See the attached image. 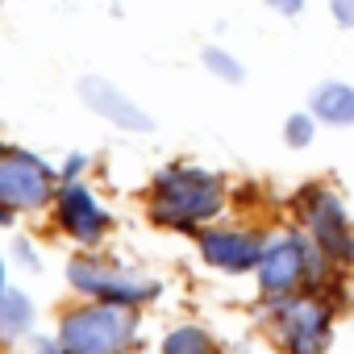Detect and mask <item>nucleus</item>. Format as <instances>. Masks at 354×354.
I'll return each mask as SVG.
<instances>
[{
	"label": "nucleus",
	"mask_w": 354,
	"mask_h": 354,
	"mask_svg": "<svg viewBox=\"0 0 354 354\" xmlns=\"http://www.w3.org/2000/svg\"><path fill=\"white\" fill-rule=\"evenodd\" d=\"M84 167H88V154H71V158L63 162V175H67V180H80Z\"/></svg>",
	"instance_id": "obj_18"
},
{
	"label": "nucleus",
	"mask_w": 354,
	"mask_h": 354,
	"mask_svg": "<svg viewBox=\"0 0 354 354\" xmlns=\"http://www.w3.org/2000/svg\"><path fill=\"white\" fill-rule=\"evenodd\" d=\"M138 317L125 304H92L75 308L59 325V346L71 354H121L133 342Z\"/></svg>",
	"instance_id": "obj_2"
},
{
	"label": "nucleus",
	"mask_w": 354,
	"mask_h": 354,
	"mask_svg": "<svg viewBox=\"0 0 354 354\" xmlns=\"http://www.w3.org/2000/svg\"><path fill=\"white\" fill-rule=\"evenodd\" d=\"M67 279H71V288H80V292L92 296V300L125 304V308H133V304H142V300H150V296L158 292L154 279H138V275H129L125 267H117V263H96V259H75V263L67 267Z\"/></svg>",
	"instance_id": "obj_4"
},
{
	"label": "nucleus",
	"mask_w": 354,
	"mask_h": 354,
	"mask_svg": "<svg viewBox=\"0 0 354 354\" xmlns=\"http://www.w3.org/2000/svg\"><path fill=\"white\" fill-rule=\"evenodd\" d=\"M313 138H317V117H313V113H292V117L283 121V142H288L292 150H304Z\"/></svg>",
	"instance_id": "obj_15"
},
{
	"label": "nucleus",
	"mask_w": 354,
	"mask_h": 354,
	"mask_svg": "<svg viewBox=\"0 0 354 354\" xmlns=\"http://www.w3.org/2000/svg\"><path fill=\"white\" fill-rule=\"evenodd\" d=\"M263 250H267L263 234H246V230H209V234H201V254H205V263H209V267H221V271H230V275L259 267Z\"/></svg>",
	"instance_id": "obj_10"
},
{
	"label": "nucleus",
	"mask_w": 354,
	"mask_h": 354,
	"mask_svg": "<svg viewBox=\"0 0 354 354\" xmlns=\"http://www.w3.org/2000/svg\"><path fill=\"white\" fill-rule=\"evenodd\" d=\"M263 5L271 13H279V17H300L304 13V0H263Z\"/></svg>",
	"instance_id": "obj_17"
},
{
	"label": "nucleus",
	"mask_w": 354,
	"mask_h": 354,
	"mask_svg": "<svg viewBox=\"0 0 354 354\" xmlns=\"http://www.w3.org/2000/svg\"><path fill=\"white\" fill-rule=\"evenodd\" d=\"M321 279V250H313L304 238H279L259 259V283L263 292H292L300 279Z\"/></svg>",
	"instance_id": "obj_5"
},
{
	"label": "nucleus",
	"mask_w": 354,
	"mask_h": 354,
	"mask_svg": "<svg viewBox=\"0 0 354 354\" xmlns=\"http://www.w3.org/2000/svg\"><path fill=\"white\" fill-rule=\"evenodd\" d=\"M42 354H71V350H63V346H42Z\"/></svg>",
	"instance_id": "obj_19"
},
{
	"label": "nucleus",
	"mask_w": 354,
	"mask_h": 354,
	"mask_svg": "<svg viewBox=\"0 0 354 354\" xmlns=\"http://www.w3.org/2000/svg\"><path fill=\"white\" fill-rule=\"evenodd\" d=\"M279 329L288 354H321L329 346V308L317 300H288Z\"/></svg>",
	"instance_id": "obj_9"
},
{
	"label": "nucleus",
	"mask_w": 354,
	"mask_h": 354,
	"mask_svg": "<svg viewBox=\"0 0 354 354\" xmlns=\"http://www.w3.org/2000/svg\"><path fill=\"white\" fill-rule=\"evenodd\" d=\"M308 113L321 121V125H354V88L342 84V80H325L313 88L308 96Z\"/></svg>",
	"instance_id": "obj_11"
},
{
	"label": "nucleus",
	"mask_w": 354,
	"mask_h": 354,
	"mask_svg": "<svg viewBox=\"0 0 354 354\" xmlns=\"http://www.w3.org/2000/svg\"><path fill=\"white\" fill-rule=\"evenodd\" d=\"M55 217H59V230L84 246H96L104 234H109V213L100 209V201L80 184V180H67L59 192H55Z\"/></svg>",
	"instance_id": "obj_7"
},
{
	"label": "nucleus",
	"mask_w": 354,
	"mask_h": 354,
	"mask_svg": "<svg viewBox=\"0 0 354 354\" xmlns=\"http://www.w3.org/2000/svg\"><path fill=\"white\" fill-rule=\"evenodd\" d=\"M225 205L221 175L205 167H162L150 184V217L167 230H196Z\"/></svg>",
	"instance_id": "obj_1"
},
{
	"label": "nucleus",
	"mask_w": 354,
	"mask_h": 354,
	"mask_svg": "<svg viewBox=\"0 0 354 354\" xmlns=\"http://www.w3.org/2000/svg\"><path fill=\"white\" fill-rule=\"evenodd\" d=\"M329 17L337 30H354V0H329Z\"/></svg>",
	"instance_id": "obj_16"
},
{
	"label": "nucleus",
	"mask_w": 354,
	"mask_h": 354,
	"mask_svg": "<svg viewBox=\"0 0 354 354\" xmlns=\"http://www.w3.org/2000/svg\"><path fill=\"white\" fill-rule=\"evenodd\" d=\"M209 350H213V342L196 325H184V329L167 333V346H162V354H209Z\"/></svg>",
	"instance_id": "obj_14"
},
{
	"label": "nucleus",
	"mask_w": 354,
	"mask_h": 354,
	"mask_svg": "<svg viewBox=\"0 0 354 354\" xmlns=\"http://www.w3.org/2000/svg\"><path fill=\"white\" fill-rule=\"evenodd\" d=\"M34 325V304L26 292H0V337H21Z\"/></svg>",
	"instance_id": "obj_12"
},
{
	"label": "nucleus",
	"mask_w": 354,
	"mask_h": 354,
	"mask_svg": "<svg viewBox=\"0 0 354 354\" xmlns=\"http://www.w3.org/2000/svg\"><path fill=\"white\" fill-rule=\"evenodd\" d=\"M300 213H304V221H308V230H313V242H317L325 254L350 259L354 234H350V217H346V209H342V201H337L333 192H325V188H304V192H300Z\"/></svg>",
	"instance_id": "obj_6"
},
{
	"label": "nucleus",
	"mask_w": 354,
	"mask_h": 354,
	"mask_svg": "<svg viewBox=\"0 0 354 354\" xmlns=\"http://www.w3.org/2000/svg\"><path fill=\"white\" fill-rule=\"evenodd\" d=\"M55 167L21 146H0V209L34 213L55 196Z\"/></svg>",
	"instance_id": "obj_3"
},
{
	"label": "nucleus",
	"mask_w": 354,
	"mask_h": 354,
	"mask_svg": "<svg viewBox=\"0 0 354 354\" xmlns=\"http://www.w3.org/2000/svg\"><path fill=\"white\" fill-rule=\"evenodd\" d=\"M0 292H5V263H0Z\"/></svg>",
	"instance_id": "obj_20"
},
{
	"label": "nucleus",
	"mask_w": 354,
	"mask_h": 354,
	"mask_svg": "<svg viewBox=\"0 0 354 354\" xmlns=\"http://www.w3.org/2000/svg\"><path fill=\"white\" fill-rule=\"evenodd\" d=\"M201 63H205V71L217 80V84H242L246 80V67L234 59V50H225V46H205L201 50Z\"/></svg>",
	"instance_id": "obj_13"
},
{
	"label": "nucleus",
	"mask_w": 354,
	"mask_h": 354,
	"mask_svg": "<svg viewBox=\"0 0 354 354\" xmlns=\"http://www.w3.org/2000/svg\"><path fill=\"white\" fill-rule=\"evenodd\" d=\"M80 96H84V104L96 113V117H104L109 125H117V129H125V133H150L154 129V117L138 104V100H129L113 80H104V75H84L80 80Z\"/></svg>",
	"instance_id": "obj_8"
}]
</instances>
